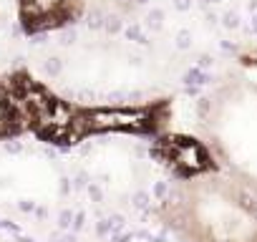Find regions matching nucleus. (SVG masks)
<instances>
[{
	"label": "nucleus",
	"mask_w": 257,
	"mask_h": 242,
	"mask_svg": "<svg viewBox=\"0 0 257 242\" xmlns=\"http://www.w3.org/2000/svg\"><path fill=\"white\" fill-rule=\"evenodd\" d=\"M167 118V103L159 106H134V108H81L83 137L101 132H132L149 134L157 132Z\"/></svg>",
	"instance_id": "obj_1"
},
{
	"label": "nucleus",
	"mask_w": 257,
	"mask_h": 242,
	"mask_svg": "<svg viewBox=\"0 0 257 242\" xmlns=\"http://www.w3.org/2000/svg\"><path fill=\"white\" fill-rule=\"evenodd\" d=\"M81 13V0H18V16L28 33H41L73 21Z\"/></svg>",
	"instance_id": "obj_2"
},
{
	"label": "nucleus",
	"mask_w": 257,
	"mask_h": 242,
	"mask_svg": "<svg viewBox=\"0 0 257 242\" xmlns=\"http://www.w3.org/2000/svg\"><path fill=\"white\" fill-rule=\"evenodd\" d=\"M159 154L182 177H194V174H202V172L214 167L207 147L202 142L192 139V137H167V139H162Z\"/></svg>",
	"instance_id": "obj_3"
},
{
	"label": "nucleus",
	"mask_w": 257,
	"mask_h": 242,
	"mask_svg": "<svg viewBox=\"0 0 257 242\" xmlns=\"http://www.w3.org/2000/svg\"><path fill=\"white\" fill-rule=\"evenodd\" d=\"M26 129V121L18 111L16 96L8 86V81H0V139L16 137Z\"/></svg>",
	"instance_id": "obj_4"
}]
</instances>
